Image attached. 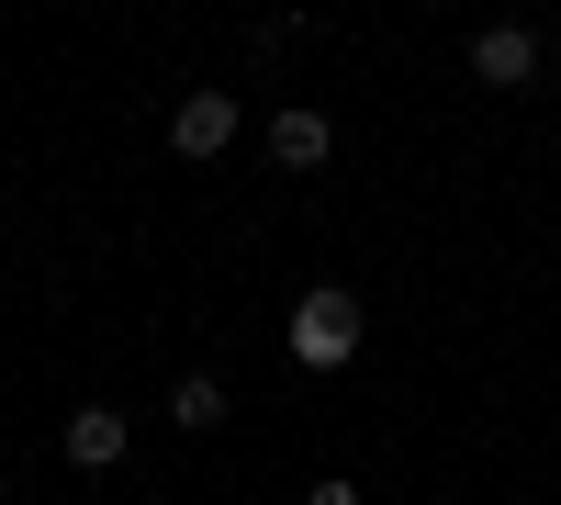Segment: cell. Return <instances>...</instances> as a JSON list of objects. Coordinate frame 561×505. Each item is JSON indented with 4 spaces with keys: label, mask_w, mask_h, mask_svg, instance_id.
Here are the masks:
<instances>
[{
    "label": "cell",
    "mask_w": 561,
    "mask_h": 505,
    "mask_svg": "<svg viewBox=\"0 0 561 505\" xmlns=\"http://www.w3.org/2000/svg\"><path fill=\"white\" fill-rule=\"evenodd\" d=\"M280 348H293L314 382L348 371V359H359V292H348V282H314V292L293 303V326H280Z\"/></svg>",
    "instance_id": "1"
},
{
    "label": "cell",
    "mask_w": 561,
    "mask_h": 505,
    "mask_svg": "<svg viewBox=\"0 0 561 505\" xmlns=\"http://www.w3.org/2000/svg\"><path fill=\"white\" fill-rule=\"evenodd\" d=\"M169 147L192 158V169H214L225 147H237V90H225V79H203V90H180V113H169Z\"/></svg>",
    "instance_id": "2"
},
{
    "label": "cell",
    "mask_w": 561,
    "mask_h": 505,
    "mask_svg": "<svg viewBox=\"0 0 561 505\" xmlns=\"http://www.w3.org/2000/svg\"><path fill=\"white\" fill-rule=\"evenodd\" d=\"M57 449H68V472H113L135 449V427H124V404H79V416L57 427Z\"/></svg>",
    "instance_id": "3"
},
{
    "label": "cell",
    "mask_w": 561,
    "mask_h": 505,
    "mask_svg": "<svg viewBox=\"0 0 561 505\" xmlns=\"http://www.w3.org/2000/svg\"><path fill=\"white\" fill-rule=\"evenodd\" d=\"M472 79H483V90H528V79H539V34H528V23H483V34H472Z\"/></svg>",
    "instance_id": "4"
},
{
    "label": "cell",
    "mask_w": 561,
    "mask_h": 505,
    "mask_svg": "<svg viewBox=\"0 0 561 505\" xmlns=\"http://www.w3.org/2000/svg\"><path fill=\"white\" fill-rule=\"evenodd\" d=\"M325 158H337V124L314 102H280L270 113V169H325Z\"/></svg>",
    "instance_id": "5"
},
{
    "label": "cell",
    "mask_w": 561,
    "mask_h": 505,
    "mask_svg": "<svg viewBox=\"0 0 561 505\" xmlns=\"http://www.w3.org/2000/svg\"><path fill=\"white\" fill-rule=\"evenodd\" d=\"M169 427H192V438L225 427V382H214V371H180V382H169Z\"/></svg>",
    "instance_id": "6"
},
{
    "label": "cell",
    "mask_w": 561,
    "mask_h": 505,
    "mask_svg": "<svg viewBox=\"0 0 561 505\" xmlns=\"http://www.w3.org/2000/svg\"><path fill=\"white\" fill-rule=\"evenodd\" d=\"M304 505H359V483H348V472H314V494H304Z\"/></svg>",
    "instance_id": "7"
},
{
    "label": "cell",
    "mask_w": 561,
    "mask_h": 505,
    "mask_svg": "<svg viewBox=\"0 0 561 505\" xmlns=\"http://www.w3.org/2000/svg\"><path fill=\"white\" fill-rule=\"evenodd\" d=\"M427 12H460V0H427Z\"/></svg>",
    "instance_id": "8"
}]
</instances>
